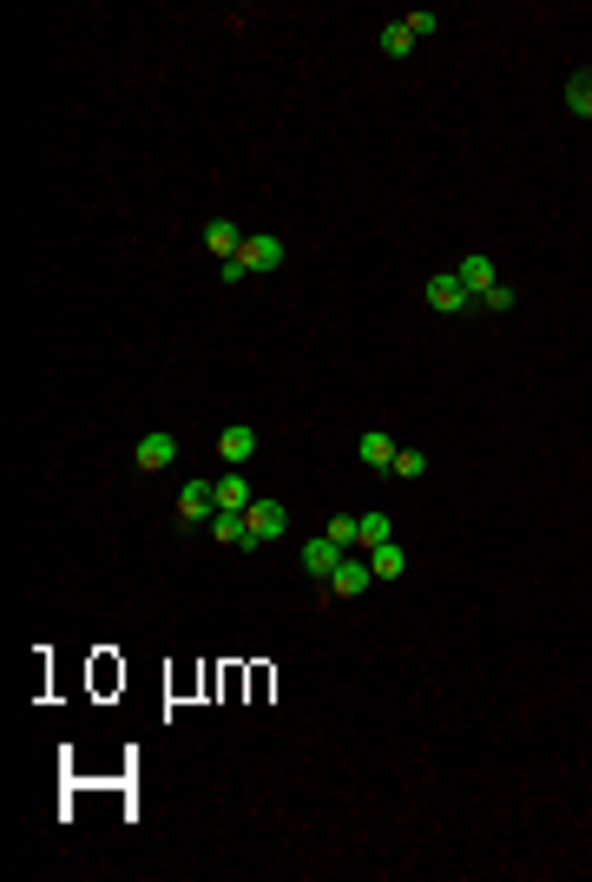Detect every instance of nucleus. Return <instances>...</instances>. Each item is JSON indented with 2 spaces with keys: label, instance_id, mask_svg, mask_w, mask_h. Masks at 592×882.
<instances>
[{
  "label": "nucleus",
  "instance_id": "obj_1",
  "mask_svg": "<svg viewBox=\"0 0 592 882\" xmlns=\"http://www.w3.org/2000/svg\"><path fill=\"white\" fill-rule=\"evenodd\" d=\"M421 303H428L435 316H461L474 297H468V284H461V277L448 270V277H428V284H421Z\"/></svg>",
  "mask_w": 592,
  "mask_h": 882
},
{
  "label": "nucleus",
  "instance_id": "obj_12",
  "mask_svg": "<svg viewBox=\"0 0 592 882\" xmlns=\"http://www.w3.org/2000/svg\"><path fill=\"white\" fill-rule=\"evenodd\" d=\"M454 277H461V284H468V297H487V290L500 284V277H494V264H487L481 251H474V257H461V270H454Z\"/></svg>",
  "mask_w": 592,
  "mask_h": 882
},
{
  "label": "nucleus",
  "instance_id": "obj_18",
  "mask_svg": "<svg viewBox=\"0 0 592 882\" xmlns=\"http://www.w3.org/2000/svg\"><path fill=\"white\" fill-rule=\"evenodd\" d=\"M421 468H428V455H421V448H402L389 474H402V481H421Z\"/></svg>",
  "mask_w": 592,
  "mask_h": 882
},
{
  "label": "nucleus",
  "instance_id": "obj_6",
  "mask_svg": "<svg viewBox=\"0 0 592 882\" xmlns=\"http://www.w3.org/2000/svg\"><path fill=\"white\" fill-rule=\"evenodd\" d=\"M336 567H343V547H336L329 534H316L310 547H303V573H310L316 586H329V573H336Z\"/></svg>",
  "mask_w": 592,
  "mask_h": 882
},
{
  "label": "nucleus",
  "instance_id": "obj_2",
  "mask_svg": "<svg viewBox=\"0 0 592 882\" xmlns=\"http://www.w3.org/2000/svg\"><path fill=\"white\" fill-rule=\"evenodd\" d=\"M244 527H250V547H264V540H283V527H290V514H283L277 501H264V494H257V501L244 507Z\"/></svg>",
  "mask_w": 592,
  "mask_h": 882
},
{
  "label": "nucleus",
  "instance_id": "obj_13",
  "mask_svg": "<svg viewBox=\"0 0 592 882\" xmlns=\"http://www.w3.org/2000/svg\"><path fill=\"white\" fill-rule=\"evenodd\" d=\"M369 567H375V580H402V573H408V553L395 547V540H382V547H369Z\"/></svg>",
  "mask_w": 592,
  "mask_h": 882
},
{
  "label": "nucleus",
  "instance_id": "obj_5",
  "mask_svg": "<svg viewBox=\"0 0 592 882\" xmlns=\"http://www.w3.org/2000/svg\"><path fill=\"white\" fill-rule=\"evenodd\" d=\"M218 514V481H185L178 488V520H211Z\"/></svg>",
  "mask_w": 592,
  "mask_h": 882
},
{
  "label": "nucleus",
  "instance_id": "obj_17",
  "mask_svg": "<svg viewBox=\"0 0 592 882\" xmlns=\"http://www.w3.org/2000/svg\"><path fill=\"white\" fill-rule=\"evenodd\" d=\"M382 53H389V60H408V53H415V33H408L402 20H395V27H382Z\"/></svg>",
  "mask_w": 592,
  "mask_h": 882
},
{
  "label": "nucleus",
  "instance_id": "obj_3",
  "mask_svg": "<svg viewBox=\"0 0 592 882\" xmlns=\"http://www.w3.org/2000/svg\"><path fill=\"white\" fill-rule=\"evenodd\" d=\"M369 586H375V567H369V560H349V553H343V567L329 573L323 599H329V593H336V599H362V593H369Z\"/></svg>",
  "mask_w": 592,
  "mask_h": 882
},
{
  "label": "nucleus",
  "instance_id": "obj_11",
  "mask_svg": "<svg viewBox=\"0 0 592 882\" xmlns=\"http://www.w3.org/2000/svg\"><path fill=\"white\" fill-rule=\"evenodd\" d=\"M356 455H362V468H395V455H402V448H395L382 428H369V435L356 441Z\"/></svg>",
  "mask_w": 592,
  "mask_h": 882
},
{
  "label": "nucleus",
  "instance_id": "obj_15",
  "mask_svg": "<svg viewBox=\"0 0 592 882\" xmlns=\"http://www.w3.org/2000/svg\"><path fill=\"white\" fill-rule=\"evenodd\" d=\"M382 540H395L389 514H356V547H382Z\"/></svg>",
  "mask_w": 592,
  "mask_h": 882
},
{
  "label": "nucleus",
  "instance_id": "obj_21",
  "mask_svg": "<svg viewBox=\"0 0 592 882\" xmlns=\"http://www.w3.org/2000/svg\"><path fill=\"white\" fill-rule=\"evenodd\" d=\"M402 27L421 40V33H435V14H428V7H415V14H402Z\"/></svg>",
  "mask_w": 592,
  "mask_h": 882
},
{
  "label": "nucleus",
  "instance_id": "obj_19",
  "mask_svg": "<svg viewBox=\"0 0 592 882\" xmlns=\"http://www.w3.org/2000/svg\"><path fill=\"white\" fill-rule=\"evenodd\" d=\"M329 540H336V547H356V514H336V520H329Z\"/></svg>",
  "mask_w": 592,
  "mask_h": 882
},
{
  "label": "nucleus",
  "instance_id": "obj_20",
  "mask_svg": "<svg viewBox=\"0 0 592 882\" xmlns=\"http://www.w3.org/2000/svg\"><path fill=\"white\" fill-rule=\"evenodd\" d=\"M487 310H494V316H507V310H514V284H494V290H487Z\"/></svg>",
  "mask_w": 592,
  "mask_h": 882
},
{
  "label": "nucleus",
  "instance_id": "obj_14",
  "mask_svg": "<svg viewBox=\"0 0 592 882\" xmlns=\"http://www.w3.org/2000/svg\"><path fill=\"white\" fill-rule=\"evenodd\" d=\"M211 534H218V547H250V527H244V514H211Z\"/></svg>",
  "mask_w": 592,
  "mask_h": 882
},
{
  "label": "nucleus",
  "instance_id": "obj_7",
  "mask_svg": "<svg viewBox=\"0 0 592 882\" xmlns=\"http://www.w3.org/2000/svg\"><path fill=\"white\" fill-rule=\"evenodd\" d=\"M204 251L218 257V264H231V257L244 251V231H237L231 218H211V224H204Z\"/></svg>",
  "mask_w": 592,
  "mask_h": 882
},
{
  "label": "nucleus",
  "instance_id": "obj_9",
  "mask_svg": "<svg viewBox=\"0 0 592 882\" xmlns=\"http://www.w3.org/2000/svg\"><path fill=\"white\" fill-rule=\"evenodd\" d=\"M172 455H178V441L165 435V428H152V435H139V468H145V474L172 468Z\"/></svg>",
  "mask_w": 592,
  "mask_h": 882
},
{
  "label": "nucleus",
  "instance_id": "obj_10",
  "mask_svg": "<svg viewBox=\"0 0 592 882\" xmlns=\"http://www.w3.org/2000/svg\"><path fill=\"white\" fill-rule=\"evenodd\" d=\"M250 501H257V488L244 481V468H231V474L218 481V507H224V514H244Z\"/></svg>",
  "mask_w": 592,
  "mask_h": 882
},
{
  "label": "nucleus",
  "instance_id": "obj_16",
  "mask_svg": "<svg viewBox=\"0 0 592 882\" xmlns=\"http://www.w3.org/2000/svg\"><path fill=\"white\" fill-rule=\"evenodd\" d=\"M566 112L592 119V73H573V79H566Z\"/></svg>",
  "mask_w": 592,
  "mask_h": 882
},
{
  "label": "nucleus",
  "instance_id": "obj_4",
  "mask_svg": "<svg viewBox=\"0 0 592 882\" xmlns=\"http://www.w3.org/2000/svg\"><path fill=\"white\" fill-rule=\"evenodd\" d=\"M237 264L250 270V277H257V270H277L283 264V244L270 231H244V251H237Z\"/></svg>",
  "mask_w": 592,
  "mask_h": 882
},
{
  "label": "nucleus",
  "instance_id": "obj_8",
  "mask_svg": "<svg viewBox=\"0 0 592 882\" xmlns=\"http://www.w3.org/2000/svg\"><path fill=\"white\" fill-rule=\"evenodd\" d=\"M218 455L231 461V468H244V461L257 455V428H250V422H231V428L218 435Z\"/></svg>",
  "mask_w": 592,
  "mask_h": 882
}]
</instances>
